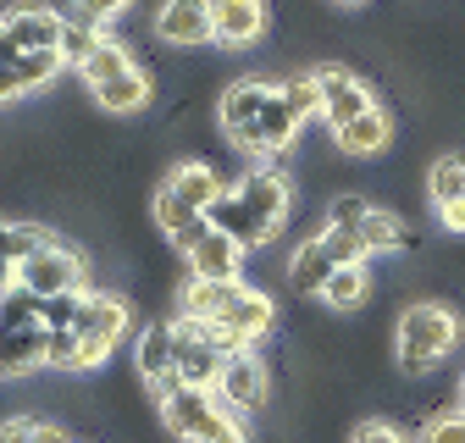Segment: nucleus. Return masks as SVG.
Returning <instances> with one entry per match:
<instances>
[{
  "label": "nucleus",
  "instance_id": "1",
  "mask_svg": "<svg viewBox=\"0 0 465 443\" xmlns=\"http://www.w3.org/2000/svg\"><path fill=\"white\" fill-rule=\"evenodd\" d=\"M454 344H460V316L449 305H438V300L411 305L399 316V327H393V360H399V371H411V377H421L438 360H449Z\"/></svg>",
  "mask_w": 465,
  "mask_h": 443
},
{
  "label": "nucleus",
  "instance_id": "2",
  "mask_svg": "<svg viewBox=\"0 0 465 443\" xmlns=\"http://www.w3.org/2000/svg\"><path fill=\"white\" fill-rule=\"evenodd\" d=\"M155 410H161V427L178 443H227V438H244V421L227 416L205 388H178V394H166Z\"/></svg>",
  "mask_w": 465,
  "mask_h": 443
},
{
  "label": "nucleus",
  "instance_id": "3",
  "mask_svg": "<svg viewBox=\"0 0 465 443\" xmlns=\"http://www.w3.org/2000/svg\"><path fill=\"white\" fill-rule=\"evenodd\" d=\"M17 289L34 294V300H62V294H89V261L62 244V239H50L34 261H23L17 271Z\"/></svg>",
  "mask_w": 465,
  "mask_h": 443
},
{
  "label": "nucleus",
  "instance_id": "4",
  "mask_svg": "<svg viewBox=\"0 0 465 443\" xmlns=\"http://www.w3.org/2000/svg\"><path fill=\"white\" fill-rule=\"evenodd\" d=\"M272 89H277V84H266V78H239V84L222 94L216 123H222V133H227V144H232V150L266 155V150H261V117H266Z\"/></svg>",
  "mask_w": 465,
  "mask_h": 443
},
{
  "label": "nucleus",
  "instance_id": "5",
  "mask_svg": "<svg viewBox=\"0 0 465 443\" xmlns=\"http://www.w3.org/2000/svg\"><path fill=\"white\" fill-rule=\"evenodd\" d=\"M172 332H178V382L183 388H205V394H211L216 377H222V366H227V355L211 339V321L178 316V321H172Z\"/></svg>",
  "mask_w": 465,
  "mask_h": 443
},
{
  "label": "nucleus",
  "instance_id": "6",
  "mask_svg": "<svg viewBox=\"0 0 465 443\" xmlns=\"http://www.w3.org/2000/svg\"><path fill=\"white\" fill-rule=\"evenodd\" d=\"M266 394H272V377H266V360H255V349H250V355H232V360L222 366L216 388H211V399H216L227 416H239V421H244L250 410H261Z\"/></svg>",
  "mask_w": 465,
  "mask_h": 443
},
{
  "label": "nucleus",
  "instance_id": "7",
  "mask_svg": "<svg viewBox=\"0 0 465 443\" xmlns=\"http://www.w3.org/2000/svg\"><path fill=\"white\" fill-rule=\"evenodd\" d=\"M316 84H322V123H327L332 133L349 128L355 117H366V111H377L371 89L349 73V67H316Z\"/></svg>",
  "mask_w": 465,
  "mask_h": 443
},
{
  "label": "nucleus",
  "instance_id": "8",
  "mask_svg": "<svg viewBox=\"0 0 465 443\" xmlns=\"http://www.w3.org/2000/svg\"><path fill=\"white\" fill-rule=\"evenodd\" d=\"M62 34H67V17L50 12V6H12L0 17V39H6L17 55L28 50H62Z\"/></svg>",
  "mask_w": 465,
  "mask_h": 443
},
{
  "label": "nucleus",
  "instance_id": "9",
  "mask_svg": "<svg viewBox=\"0 0 465 443\" xmlns=\"http://www.w3.org/2000/svg\"><path fill=\"white\" fill-rule=\"evenodd\" d=\"M222 332H232L239 344H261L266 332H272V321H277V305H272V294H261V289H250V283H239V294H232L216 316H211Z\"/></svg>",
  "mask_w": 465,
  "mask_h": 443
},
{
  "label": "nucleus",
  "instance_id": "10",
  "mask_svg": "<svg viewBox=\"0 0 465 443\" xmlns=\"http://www.w3.org/2000/svg\"><path fill=\"white\" fill-rule=\"evenodd\" d=\"M50 355V327L34 321V327H0V382H23L45 366Z\"/></svg>",
  "mask_w": 465,
  "mask_h": 443
},
{
  "label": "nucleus",
  "instance_id": "11",
  "mask_svg": "<svg viewBox=\"0 0 465 443\" xmlns=\"http://www.w3.org/2000/svg\"><path fill=\"white\" fill-rule=\"evenodd\" d=\"M266 34V0H211V39L244 50Z\"/></svg>",
  "mask_w": 465,
  "mask_h": 443
},
{
  "label": "nucleus",
  "instance_id": "12",
  "mask_svg": "<svg viewBox=\"0 0 465 443\" xmlns=\"http://www.w3.org/2000/svg\"><path fill=\"white\" fill-rule=\"evenodd\" d=\"M155 39L172 50H194L211 39V0H166L155 12Z\"/></svg>",
  "mask_w": 465,
  "mask_h": 443
},
{
  "label": "nucleus",
  "instance_id": "13",
  "mask_svg": "<svg viewBox=\"0 0 465 443\" xmlns=\"http://www.w3.org/2000/svg\"><path fill=\"white\" fill-rule=\"evenodd\" d=\"M134 327V310H128V300H116V294H84V310H78V321H73V332L78 339H100V344H111L116 349V339Z\"/></svg>",
  "mask_w": 465,
  "mask_h": 443
},
{
  "label": "nucleus",
  "instance_id": "14",
  "mask_svg": "<svg viewBox=\"0 0 465 443\" xmlns=\"http://www.w3.org/2000/svg\"><path fill=\"white\" fill-rule=\"evenodd\" d=\"M134 360H139V377H144L150 394H155L166 377H178V332H172V321H155V327L139 332Z\"/></svg>",
  "mask_w": 465,
  "mask_h": 443
},
{
  "label": "nucleus",
  "instance_id": "15",
  "mask_svg": "<svg viewBox=\"0 0 465 443\" xmlns=\"http://www.w3.org/2000/svg\"><path fill=\"white\" fill-rule=\"evenodd\" d=\"M189 277H211V283H239L244 277V250L232 244L227 233H205L200 239V250L189 255Z\"/></svg>",
  "mask_w": 465,
  "mask_h": 443
},
{
  "label": "nucleus",
  "instance_id": "16",
  "mask_svg": "<svg viewBox=\"0 0 465 443\" xmlns=\"http://www.w3.org/2000/svg\"><path fill=\"white\" fill-rule=\"evenodd\" d=\"M332 271H338V261H332L327 239L311 233V239L294 250V261H288V283H294V294H316V300H322V289L332 283Z\"/></svg>",
  "mask_w": 465,
  "mask_h": 443
},
{
  "label": "nucleus",
  "instance_id": "17",
  "mask_svg": "<svg viewBox=\"0 0 465 443\" xmlns=\"http://www.w3.org/2000/svg\"><path fill=\"white\" fill-rule=\"evenodd\" d=\"M166 189L178 194L189 211H200V216H205V211H211V205L227 194V183L211 172L205 161H183V166H172V172H166Z\"/></svg>",
  "mask_w": 465,
  "mask_h": 443
},
{
  "label": "nucleus",
  "instance_id": "18",
  "mask_svg": "<svg viewBox=\"0 0 465 443\" xmlns=\"http://www.w3.org/2000/svg\"><path fill=\"white\" fill-rule=\"evenodd\" d=\"M300 128H305V117L282 100V89H272L266 117H261V150L266 155H288V150H294V139H300Z\"/></svg>",
  "mask_w": 465,
  "mask_h": 443
},
{
  "label": "nucleus",
  "instance_id": "19",
  "mask_svg": "<svg viewBox=\"0 0 465 443\" xmlns=\"http://www.w3.org/2000/svg\"><path fill=\"white\" fill-rule=\"evenodd\" d=\"M388 139H393V123H388V111H382V105L332 133V144H338L343 155H377V150H388Z\"/></svg>",
  "mask_w": 465,
  "mask_h": 443
},
{
  "label": "nucleus",
  "instance_id": "20",
  "mask_svg": "<svg viewBox=\"0 0 465 443\" xmlns=\"http://www.w3.org/2000/svg\"><path fill=\"white\" fill-rule=\"evenodd\" d=\"M111 117H134V111H144L150 105V94H155V84L134 67V73H123V78H111V84H100V89H89Z\"/></svg>",
  "mask_w": 465,
  "mask_h": 443
},
{
  "label": "nucleus",
  "instance_id": "21",
  "mask_svg": "<svg viewBox=\"0 0 465 443\" xmlns=\"http://www.w3.org/2000/svg\"><path fill=\"white\" fill-rule=\"evenodd\" d=\"M366 294H371V271H366V266H338V271H332V283L322 289V305L343 316V310H361Z\"/></svg>",
  "mask_w": 465,
  "mask_h": 443
},
{
  "label": "nucleus",
  "instance_id": "22",
  "mask_svg": "<svg viewBox=\"0 0 465 443\" xmlns=\"http://www.w3.org/2000/svg\"><path fill=\"white\" fill-rule=\"evenodd\" d=\"M78 73H84V84H89V89H100V84H111V78L134 73V55H128V44H116V39L105 34V39H100V50L89 55Z\"/></svg>",
  "mask_w": 465,
  "mask_h": 443
},
{
  "label": "nucleus",
  "instance_id": "23",
  "mask_svg": "<svg viewBox=\"0 0 465 443\" xmlns=\"http://www.w3.org/2000/svg\"><path fill=\"white\" fill-rule=\"evenodd\" d=\"M465 194V155H438L432 161V172H427V200L432 211H443L449 200Z\"/></svg>",
  "mask_w": 465,
  "mask_h": 443
},
{
  "label": "nucleus",
  "instance_id": "24",
  "mask_svg": "<svg viewBox=\"0 0 465 443\" xmlns=\"http://www.w3.org/2000/svg\"><path fill=\"white\" fill-rule=\"evenodd\" d=\"M67 67V55L62 50H28L23 62L12 67L17 73V84H23V94H34V89H45V84H55V73Z\"/></svg>",
  "mask_w": 465,
  "mask_h": 443
},
{
  "label": "nucleus",
  "instance_id": "25",
  "mask_svg": "<svg viewBox=\"0 0 465 443\" xmlns=\"http://www.w3.org/2000/svg\"><path fill=\"white\" fill-rule=\"evenodd\" d=\"M361 239H366L371 255H388V250H404V244H411V233H404V222H399L393 211H371L366 228H361Z\"/></svg>",
  "mask_w": 465,
  "mask_h": 443
},
{
  "label": "nucleus",
  "instance_id": "26",
  "mask_svg": "<svg viewBox=\"0 0 465 443\" xmlns=\"http://www.w3.org/2000/svg\"><path fill=\"white\" fill-rule=\"evenodd\" d=\"M100 39H105V28H100V23H89V17L67 23V34H62V55H67V67H84L89 55L100 50Z\"/></svg>",
  "mask_w": 465,
  "mask_h": 443
},
{
  "label": "nucleus",
  "instance_id": "27",
  "mask_svg": "<svg viewBox=\"0 0 465 443\" xmlns=\"http://www.w3.org/2000/svg\"><path fill=\"white\" fill-rule=\"evenodd\" d=\"M277 89H282V100L294 105V111H300L305 123H311V117H322V84H316V73H300V78H282Z\"/></svg>",
  "mask_w": 465,
  "mask_h": 443
},
{
  "label": "nucleus",
  "instance_id": "28",
  "mask_svg": "<svg viewBox=\"0 0 465 443\" xmlns=\"http://www.w3.org/2000/svg\"><path fill=\"white\" fill-rule=\"evenodd\" d=\"M371 211H377V205H371V200H361V194H338V200L327 205V228H343V233H361Z\"/></svg>",
  "mask_w": 465,
  "mask_h": 443
},
{
  "label": "nucleus",
  "instance_id": "29",
  "mask_svg": "<svg viewBox=\"0 0 465 443\" xmlns=\"http://www.w3.org/2000/svg\"><path fill=\"white\" fill-rule=\"evenodd\" d=\"M416 443H465V410H438Z\"/></svg>",
  "mask_w": 465,
  "mask_h": 443
},
{
  "label": "nucleus",
  "instance_id": "30",
  "mask_svg": "<svg viewBox=\"0 0 465 443\" xmlns=\"http://www.w3.org/2000/svg\"><path fill=\"white\" fill-rule=\"evenodd\" d=\"M84 310V294H62V300H45V327L50 332H67Z\"/></svg>",
  "mask_w": 465,
  "mask_h": 443
},
{
  "label": "nucleus",
  "instance_id": "31",
  "mask_svg": "<svg viewBox=\"0 0 465 443\" xmlns=\"http://www.w3.org/2000/svg\"><path fill=\"white\" fill-rule=\"evenodd\" d=\"M349 443H404V432H399L393 421H377V416H371V421H361L355 432H349Z\"/></svg>",
  "mask_w": 465,
  "mask_h": 443
},
{
  "label": "nucleus",
  "instance_id": "32",
  "mask_svg": "<svg viewBox=\"0 0 465 443\" xmlns=\"http://www.w3.org/2000/svg\"><path fill=\"white\" fill-rule=\"evenodd\" d=\"M78 12H84L89 23L111 28V17H123V12H128V0H78Z\"/></svg>",
  "mask_w": 465,
  "mask_h": 443
},
{
  "label": "nucleus",
  "instance_id": "33",
  "mask_svg": "<svg viewBox=\"0 0 465 443\" xmlns=\"http://www.w3.org/2000/svg\"><path fill=\"white\" fill-rule=\"evenodd\" d=\"M0 443H34V421H28V416L0 421Z\"/></svg>",
  "mask_w": 465,
  "mask_h": 443
},
{
  "label": "nucleus",
  "instance_id": "34",
  "mask_svg": "<svg viewBox=\"0 0 465 443\" xmlns=\"http://www.w3.org/2000/svg\"><path fill=\"white\" fill-rule=\"evenodd\" d=\"M438 222H443L449 233H465V194H460V200H449V205L438 211Z\"/></svg>",
  "mask_w": 465,
  "mask_h": 443
},
{
  "label": "nucleus",
  "instance_id": "35",
  "mask_svg": "<svg viewBox=\"0 0 465 443\" xmlns=\"http://www.w3.org/2000/svg\"><path fill=\"white\" fill-rule=\"evenodd\" d=\"M34 443H73L62 421H34Z\"/></svg>",
  "mask_w": 465,
  "mask_h": 443
},
{
  "label": "nucleus",
  "instance_id": "36",
  "mask_svg": "<svg viewBox=\"0 0 465 443\" xmlns=\"http://www.w3.org/2000/svg\"><path fill=\"white\" fill-rule=\"evenodd\" d=\"M6 100H23V84H17L12 67H0V105H6Z\"/></svg>",
  "mask_w": 465,
  "mask_h": 443
},
{
  "label": "nucleus",
  "instance_id": "37",
  "mask_svg": "<svg viewBox=\"0 0 465 443\" xmlns=\"http://www.w3.org/2000/svg\"><path fill=\"white\" fill-rule=\"evenodd\" d=\"M454 399H460V410H465V371H460V382H454Z\"/></svg>",
  "mask_w": 465,
  "mask_h": 443
},
{
  "label": "nucleus",
  "instance_id": "38",
  "mask_svg": "<svg viewBox=\"0 0 465 443\" xmlns=\"http://www.w3.org/2000/svg\"><path fill=\"white\" fill-rule=\"evenodd\" d=\"M332 6H366V0H332Z\"/></svg>",
  "mask_w": 465,
  "mask_h": 443
},
{
  "label": "nucleus",
  "instance_id": "39",
  "mask_svg": "<svg viewBox=\"0 0 465 443\" xmlns=\"http://www.w3.org/2000/svg\"><path fill=\"white\" fill-rule=\"evenodd\" d=\"M227 443H250V438H227Z\"/></svg>",
  "mask_w": 465,
  "mask_h": 443
}]
</instances>
